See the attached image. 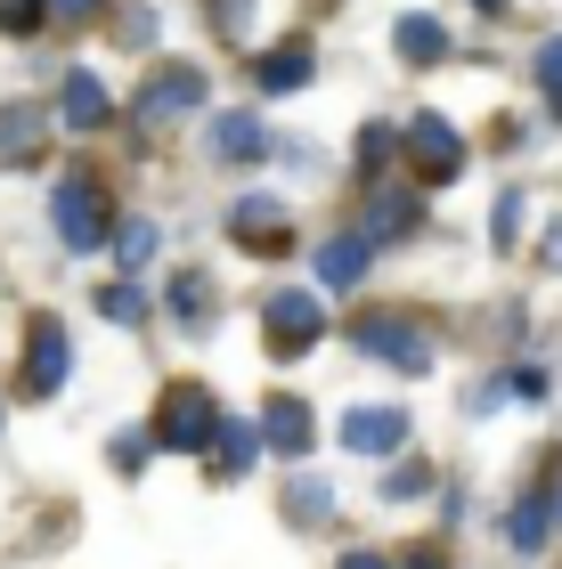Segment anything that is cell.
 Segmentation results:
<instances>
[{
  "label": "cell",
  "instance_id": "17",
  "mask_svg": "<svg viewBox=\"0 0 562 569\" xmlns=\"http://www.w3.org/2000/svg\"><path fill=\"white\" fill-rule=\"evenodd\" d=\"M407 228H416V196H375L367 203V244L375 237H407Z\"/></svg>",
  "mask_w": 562,
  "mask_h": 569
},
{
  "label": "cell",
  "instance_id": "26",
  "mask_svg": "<svg viewBox=\"0 0 562 569\" xmlns=\"http://www.w3.org/2000/svg\"><path fill=\"white\" fill-rule=\"evenodd\" d=\"M49 9H58V17H98L107 0H49Z\"/></svg>",
  "mask_w": 562,
  "mask_h": 569
},
{
  "label": "cell",
  "instance_id": "20",
  "mask_svg": "<svg viewBox=\"0 0 562 569\" xmlns=\"http://www.w3.org/2000/svg\"><path fill=\"white\" fill-rule=\"evenodd\" d=\"M49 0H0V33H41Z\"/></svg>",
  "mask_w": 562,
  "mask_h": 569
},
{
  "label": "cell",
  "instance_id": "5",
  "mask_svg": "<svg viewBox=\"0 0 562 569\" xmlns=\"http://www.w3.org/2000/svg\"><path fill=\"white\" fill-rule=\"evenodd\" d=\"M66 367H73V358H66V326H33V358H24V391H33V399H49V391H58V382H66Z\"/></svg>",
  "mask_w": 562,
  "mask_h": 569
},
{
  "label": "cell",
  "instance_id": "18",
  "mask_svg": "<svg viewBox=\"0 0 562 569\" xmlns=\"http://www.w3.org/2000/svg\"><path fill=\"white\" fill-rule=\"evenodd\" d=\"M213 439H220V472H237V463L262 456V431H253V423H220Z\"/></svg>",
  "mask_w": 562,
  "mask_h": 569
},
{
  "label": "cell",
  "instance_id": "23",
  "mask_svg": "<svg viewBox=\"0 0 562 569\" xmlns=\"http://www.w3.org/2000/svg\"><path fill=\"white\" fill-rule=\"evenodd\" d=\"M171 318L204 326V277H180V284H171Z\"/></svg>",
  "mask_w": 562,
  "mask_h": 569
},
{
  "label": "cell",
  "instance_id": "13",
  "mask_svg": "<svg viewBox=\"0 0 562 569\" xmlns=\"http://www.w3.org/2000/svg\"><path fill=\"white\" fill-rule=\"evenodd\" d=\"M253 82H262L269 98H294L302 82H310V49H302V41H294V49H269V58L253 66Z\"/></svg>",
  "mask_w": 562,
  "mask_h": 569
},
{
  "label": "cell",
  "instance_id": "1",
  "mask_svg": "<svg viewBox=\"0 0 562 569\" xmlns=\"http://www.w3.org/2000/svg\"><path fill=\"white\" fill-rule=\"evenodd\" d=\"M49 220H58V244H66V252H98V244L115 237V228H107V196H98V179H82V171L58 179Z\"/></svg>",
  "mask_w": 562,
  "mask_h": 569
},
{
  "label": "cell",
  "instance_id": "2",
  "mask_svg": "<svg viewBox=\"0 0 562 569\" xmlns=\"http://www.w3.org/2000/svg\"><path fill=\"white\" fill-rule=\"evenodd\" d=\"M318 333H326V309L302 293V284H294V293H269V350L277 358H302Z\"/></svg>",
  "mask_w": 562,
  "mask_h": 569
},
{
  "label": "cell",
  "instance_id": "12",
  "mask_svg": "<svg viewBox=\"0 0 562 569\" xmlns=\"http://www.w3.org/2000/svg\"><path fill=\"white\" fill-rule=\"evenodd\" d=\"M58 114L73 122V131H98V122H107V82H98V73H66Z\"/></svg>",
  "mask_w": 562,
  "mask_h": 569
},
{
  "label": "cell",
  "instance_id": "28",
  "mask_svg": "<svg viewBox=\"0 0 562 569\" xmlns=\"http://www.w3.org/2000/svg\"><path fill=\"white\" fill-rule=\"evenodd\" d=\"M481 9H490V17H497V9H505V0H481Z\"/></svg>",
  "mask_w": 562,
  "mask_h": 569
},
{
  "label": "cell",
  "instance_id": "10",
  "mask_svg": "<svg viewBox=\"0 0 562 569\" xmlns=\"http://www.w3.org/2000/svg\"><path fill=\"white\" fill-rule=\"evenodd\" d=\"M262 147H269V131L253 114H220L213 122V163H262Z\"/></svg>",
  "mask_w": 562,
  "mask_h": 569
},
{
  "label": "cell",
  "instance_id": "21",
  "mask_svg": "<svg viewBox=\"0 0 562 569\" xmlns=\"http://www.w3.org/2000/svg\"><path fill=\"white\" fill-rule=\"evenodd\" d=\"M98 309H107L115 326H139V318H147V301L131 293V284H107V293H98Z\"/></svg>",
  "mask_w": 562,
  "mask_h": 569
},
{
  "label": "cell",
  "instance_id": "15",
  "mask_svg": "<svg viewBox=\"0 0 562 569\" xmlns=\"http://www.w3.org/2000/svg\"><path fill=\"white\" fill-rule=\"evenodd\" d=\"M262 439H269L277 456H302V448H310V407L277 399V407H269V423H262Z\"/></svg>",
  "mask_w": 562,
  "mask_h": 569
},
{
  "label": "cell",
  "instance_id": "27",
  "mask_svg": "<svg viewBox=\"0 0 562 569\" xmlns=\"http://www.w3.org/2000/svg\"><path fill=\"white\" fill-rule=\"evenodd\" d=\"M343 569H383V561H375V553H351V561H343Z\"/></svg>",
  "mask_w": 562,
  "mask_h": 569
},
{
  "label": "cell",
  "instance_id": "3",
  "mask_svg": "<svg viewBox=\"0 0 562 569\" xmlns=\"http://www.w3.org/2000/svg\"><path fill=\"white\" fill-rule=\"evenodd\" d=\"M156 431H164V448H188V456H196L204 439L220 431V416H213V399H204L196 382H188V391H171V399H164V423H156Z\"/></svg>",
  "mask_w": 562,
  "mask_h": 569
},
{
  "label": "cell",
  "instance_id": "8",
  "mask_svg": "<svg viewBox=\"0 0 562 569\" xmlns=\"http://www.w3.org/2000/svg\"><path fill=\"white\" fill-rule=\"evenodd\" d=\"M343 439L359 456H383V448H400V439H407V416H400V407H359V416L343 423Z\"/></svg>",
  "mask_w": 562,
  "mask_h": 569
},
{
  "label": "cell",
  "instance_id": "9",
  "mask_svg": "<svg viewBox=\"0 0 562 569\" xmlns=\"http://www.w3.org/2000/svg\"><path fill=\"white\" fill-rule=\"evenodd\" d=\"M41 131H49V107H0V163H33Z\"/></svg>",
  "mask_w": 562,
  "mask_h": 569
},
{
  "label": "cell",
  "instance_id": "4",
  "mask_svg": "<svg viewBox=\"0 0 562 569\" xmlns=\"http://www.w3.org/2000/svg\"><path fill=\"white\" fill-rule=\"evenodd\" d=\"M196 98H204V73L196 66H164L156 82H147V98H139V122H147V131H164V122L188 114Z\"/></svg>",
  "mask_w": 562,
  "mask_h": 569
},
{
  "label": "cell",
  "instance_id": "6",
  "mask_svg": "<svg viewBox=\"0 0 562 569\" xmlns=\"http://www.w3.org/2000/svg\"><path fill=\"white\" fill-rule=\"evenodd\" d=\"M407 139H416V163H424V171H441V179H456V171H465V139H456L448 122L416 114V131H407Z\"/></svg>",
  "mask_w": 562,
  "mask_h": 569
},
{
  "label": "cell",
  "instance_id": "22",
  "mask_svg": "<svg viewBox=\"0 0 562 569\" xmlns=\"http://www.w3.org/2000/svg\"><path fill=\"white\" fill-rule=\"evenodd\" d=\"M539 90H546V107L562 114V33H554V41L539 49Z\"/></svg>",
  "mask_w": 562,
  "mask_h": 569
},
{
  "label": "cell",
  "instance_id": "7",
  "mask_svg": "<svg viewBox=\"0 0 562 569\" xmlns=\"http://www.w3.org/2000/svg\"><path fill=\"white\" fill-rule=\"evenodd\" d=\"M228 237L237 244H286V203H269V196H253V203H237V212H228Z\"/></svg>",
  "mask_w": 562,
  "mask_h": 569
},
{
  "label": "cell",
  "instance_id": "25",
  "mask_svg": "<svg viewBox=\"0 0 562 569\" xmlns=\"http://www.w3.org/2000/svg\"><path fill=\"white\" fill-rule=\"evenodd\" d=\"M122 41H131V49H147V41H156V17H147V9H131V17H122Z\"/></svg>",
  "mask_w": 562,
  "mask_h": 569
},
{
  "label": "cell",
  "instance_id": "19",
  "mask_svg": "<svg viewBox=\"0 0 562 569\" xmlns=\"http://www.w3.org/2000/svg\"><path fill=\"white\" fill-rule=\"evenodd\" d=\"M539 537H546V497H522V505H514V546L539 553Z\"/></svg>",
  "mask_w": 562,
  "mask_h": 569
},
{
  "label": "cell",
  "instance_id": "16",
  "mask_svg": "<svg viewBox=\"0 0 562 569\" xmlns=\"http://www.w3.org/2000/svg\"><path fill=\"white\" fill-rule=\"evenodd\" d=\"M400 58L407 66H432V58H448V33H441V24H432V17H400Z\"/></svg>",
  "mask_w": 562,
  "mask_h": 569
},
{
  "label": "cell",
  "instance_id": "11",
  "mask_svg": "<svg viewBox=\"0 0 562 569\" xmlns=\"http://www.w3.org/2000/svg\"><path fill=\"white\" fill-rule=\"evenodd\" d=\"M359 342H367L375 358H392V367H407V375L424 367V333H416V326H400V318H375V326H359Z\"/></svg>",
  "mask_w": 562,
  "mask_h": 569
},
{
  "label": "cell",
  "instance_id": "24",
  "mask_svg": "<svg viewBox=\"0 0 562 569\" xmlns=\"http://www.w3.org/2000/svg\"><path fill=\"white\" fill-rule=\"evenodd\" d=\"M115 252H122V261H147V252H156V228H147V220H131V228L115 237Z\"/></svg>",
  "mask_w": 562,
  "mask_h": 569
},
{
  "label": "cell",
  "instance_id": "14",
  "mask_svg": "<svg viewBox=\"0 0 562 569\" xmlns=\"http://www.w3.org/2000/svg\"><path fill=\"white\" fill-rule=\"evenodd\" d=\"M318 277L335 284V293H351V284L367 277V237H335V244H318Z\"/></svg>",
  "mask_w": 562,
  "mask_h": 569
}]
</instances>
